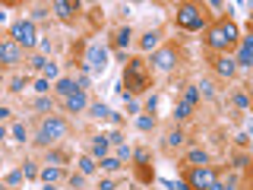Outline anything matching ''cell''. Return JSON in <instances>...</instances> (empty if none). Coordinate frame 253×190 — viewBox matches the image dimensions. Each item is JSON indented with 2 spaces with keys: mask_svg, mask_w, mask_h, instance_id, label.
I'll return each mask as SVG.
<instances>
[{
  "mask_svg": "<svg viewBox=\"0 0 253 190\" xmlns=\"http://www.w3.org/2000/svg\"><path fill=\"white\" fill-rule=\"evenodd\" d=\"M146 89H152V70H149V63L142 60V57L126 60L121 95H124V98H133V95H142Z\"/></svg>",
  "mask_w": 253,
  "mask_h": 190,
  "instance_id": "1",
  "label": "cell"
},
{
  "mask_svg": "<svg viewBox=\"0 0 253 190\" xmlns=\"http://www.w3.org/2000/svg\"><path fill=\"white\" fill-rule=\"evenodd\" d=\"M237 38H241V32H237V26L231 19H221L206 32V45H209L212 51H218V54H228L237 45Z\"/></svg>",
  "mask_w": 253,
  "mask_h": 190,
  "instance_id": "2",
  "label": "cell"
},
{
  "mask_svg": "<svg viewBox=\"0 0 253 190\" xmlns=\"http://www.w3.org/2000/svg\"><path fill=\"white\" fill-rule=\"evenodd\" d=\"M63 133H67V121H63L60 114H47L42 121V127H38V137L32 142H35V146H51V142L60 140Z\"/></svg>",
  "mask_w": 253,
  "mask_h": 190,
  "instance_id": "3",
  "label": "cell"
},
{
  "mask_svg": "<svg viewBox=\"0 0 253 190\" xmlns=\"http://www.w3.org/2000/svg\"><path fill=\"white\" fill-rule=\"evenodd\" d=\"M177 26H180V29H187V32L203 29V26H206V13H203V6H196V3H180V6H177Z\"/></svg>",
  "mask_w": 253,
  "mask_h": 190,
  "instance_id": "4",
  "label": "cell"
},
{
  "mask_svg": "<svg viewBox=\"0 0 253 190\" xmlns=\"http://www.w3.org/2000/svg\"><path fill=\"white\" fill-rule=\"evenodd\" d=\"M10 38L19 48H35L38 45V32H35V22L32 19H19V22H13V29H10Z\"/></svg>",
  "mask_w": 253,
  "mask_h": 190,
  "instance_id": "5",
  "label": "cell"
},
{
  "mask_svg": "<svg viewBox=\"0 0 253 190\" xmlns=\"http://www.w3.org/2000/svg\"><path fill=\"white\" fill-rule=\"evenodd\" d=\"M215 178H218V174L212 171L209 165H203V168H190V171H187V187H190V190H206Z\"/></svg>",
  "mask_w": 253,
  "mask_h": 190,
  "instance_id": "6",
  "label": "cell"
},
{
  "mask_svg": "<svg viewBox=\"0 0 253 190\" xmlns=\"http://www.w3.org/2000/svg\"><path fill=\"white\" fill-rule=\"evenodd\" d=\"M16 63H22V48L13 38H0V70L16 67Z\"/></svg>",
  "mask_w": 253,
  "mask_h": 190,
  "instance_id": "7",
  "label": "cell"
},
{
  "mask_svg": "<svg viewBox=\"0 0 253 190\" xmlns=\"http://www.w3.org/2000/svg\"><path fill=\"white\" fill-rule=\"evenodd\" d=\"M85 70H92V73H101V70L108 67V48L101 45H92L89 51H85V60H83Z\"/></svg>",
  "mask_w": 253,
  "mask_h": 190,
  "instance_id": "8",
  "label": "cell"
},
{
  "mask_svg": "<svg viewBox=\"0 0 253 190\" xmlns=\"http://www.w3.org/2000/svg\"><path fill=\"white\" fill-rule=\"evenodd\" d=\"M152 67L162 70V73H168V70L177 67V48H162V51L152 54Z\"/></svg>",
  "mask_w": 253,
  "mask_h": 190,
  "instance_id": "9",
  "label": "cell"
},
{
  "mask_svg": "<svg viewBox=\"0 0 253 190\" xmlns=\"http://www.w3.org/2000/svg\"><path fill=\"white\" fill-rule=\"evenodd\" d=\"M250 60H253V38H237L234 67H250Z\"/></svg>",
  "mask_w": 253,
  "mask_h": 190,
  "instance_id": "10",
  "label": "cell"
},
{
  "mask_svg": "<svg viewBox=\"0 0 253 190\" xmlns=\"http://www.w3.org/2000/svg\"><path fill=\"white\" fill-rule=\"evenodd\" d=\"M63 108H67L70 114H79V111L89 108V95H85V92H73V95H67V98H63Z\"/></svg>",
  "mask_w": 253,
  "mask_h": 190,
  "instance_id": "11",
  "label": "cell"
},
{
  "mask_svg": "<svg viewBox=\"0 0 253 190\" xmlns=\"http://www.w3.org/2000/svg\"><path fill=\"white\" fill-rule=\"evenodd\" d=\"M212 63H215V73H218V76H225V79H231V76L237 73V67H234V57H231V54H218V57L212 60Z\"/></svg>",
  "mask_w": 253,
  "mask_h": 190,
  "instance_id": "12",
  "label": "cell"
},
{
  "mask_svg": "<svg viewBox=\"0 0 253 190\" xmlns=\"http://www.w3.org/2000/svg\"><path fill=\"white\" fill-rule=\"evenodd\" d=\"M51 13H57L60 19H73V16L79 13V3H73V0H54Z\"/></svg>",
  "mask_w": 253,
  "mask_h": 190,
  "instance_id": "13",
  "label": "cell"
},
{
  "mask_svg": "<svg viewBox=\"0 0 253 190\" xmlns=\"http://www.w3.org/2000/svg\"><path fill=\"white\" fill-rule=\"evenodd\" d=\"M108 149H111L108 137H92V158H95V162H98V158H105Z\"/></svg>",
  "mask_w": 253,
  "mask_h": 190,
  "instance_id": "14",
  "label": "cell"
},
{
  "mask_svg": "<svg viewBox=\"0 0 253 190\" xmlns=\"http://www.w3.org/2000/svg\"><path fill=\"white\" fill-rule=\"evenodd\" d=\"M187 165H190V168H203V165H209L206 149H190V152H187Z\"/></svg>",
  "mask_w": 253,
  "mask_h": 190,
  "instance_id": "15",
  "label": "cell"
},
{
  "mask_svg": "<svg viewBox=\"0 0 253 190\" xmlns=\"http://www.w3.org/2000/svg\"><path fill=\"white\" fill-rule=\"evenodd\" d=\"M38 178H42L44 184H57V181L63 178V168H60V165H47L44 171H38Z\"/></svg>",
  "mask_w": 253,
  "mask_h": 190,
  "instance_id": "16",
  "label": "cell"
},
{
  "mask_svg": "<svg viewBox=\"0 0 253 190\" xmlns=\"http://www.w3.org/2000/svg\"><path fill=\"white\" fill-rule=\"evenodd\" d=\"M54 92H57L60 98H67V95L83 92V89H76V79H57V83H54Z\"/></svg>",
  "mask_w": 253,
  "mask_h": 190,
  "instance_id": "17",
  "label": "cell"
},
{
  "mask_svg": "<svg viewBox=\"0 0 253 190\" xmlns=\"http://www.w3.org/2000/svg\"><path fill=\"white\" fill-rule=\"evenodd\" d=\"M130 42H133V29L130 26H121V29L114 32V45L121 48V51H124V48H130Z\"/></svg>",
  "mask_w": 253,
  "mask_h": 190,
  "instance_id": "18",
  "label": "cell"
},
{
  "mask_svg": "<svg viewBox=\"0 0 253 190\" xmlns=\"http://www.w3.org/2000/svg\"><path fill=\"white\" fill-rule=\"evenodd\" d=\"M234 187H237V178H234V174H228L225 181H221V178H215V181H212V184L206 187V190H234Z\"/></svg>",
  "mask_w": 253,
  "mask_h": 190,
  "instance_id": "19",
  "label": "cell"
},
{
  "mask_svg": "<svg viewBox=\"0 0 253 190\" xmlns=\"http://www.w3.org/2000/svg\"><path fill=\"white\" fill-rule=\"evenodd\" d=\"M76 165H79V174H83V178H89V174H95V168H98V162H95L92 155H83Z\"/></svg>",
  "mask_w": 253,
  "mask_h": 190,
  "instance_id": "20",
  "label": "cell"
},
{
  "mask_svg": "<svg viewBox=\"0 0 253 190\" xmlns=\"http://www.w3.org/2000/svg\"><path fill=\"white\" fill-rule=\"evenodd\" d=\"M184 133H180V130H171L168 133V137H165V149H180V146H184Z\"/></svg>",
  "mask_w": 253,
  "mask_h": 190,
  "instance_id": "21",
  "label": "cell"
},
{
  "mask_svg": "<svg viewBox=\"0 0 253 190\" xmlns=\"http://www.w3.org/2000/svg\"><path fill=\"white\" fill-rule=\"evenodd\" d=\"M158 38H162L158 32H146V35L139 38V48H142V51H152V48L158 45Z\"/></svg>",
  "mask_w": 253,
  "mask_h": 190,
  "instance_id": "22",
  "label": "cell"
},
{
  "mask_svg": "<svg viewBox=\"0 0 253 190\" xmlns=\"http://www.w3.org/2000/svg\"><path fill=\"white\" fill-rule=\"evenodd\" d=\"M101 168H105V171H121L124 162H121L117 155H105V158H101Z\"/></svg>",
  "mask_w": 253,
  "mask_h": 190,
  "instance_id": "23",
  "label": "cell"
},
{
  "mask_svg": "<svg viewBox=\"0 0 253 190\" xmlns=\"http://www.w3.org/2000/svg\"><path fill=\"white\" fill-rule=\"evenodd\" d=\"M32 108H35V111H47V114H51V111H54V101L47 98V95H38V98L32 101Z\"/></svg>",
  "mask_w": 253,
  "mask_h": 190,
  "instance_id": "24",
  "label": "cell"
},
{
  "mask_svg": "<svg viewBox=\"0 0 253 190\" xmlns=\"http://www.w3.org/2000/svg\"><path fill=\"white\" fill-rule=\"evenodd\" d=\"M42 76L47 79V83H51V79H57V63H54V60H44L42 63Z\"/></svg>",
  "mask_w": 253,
  "mask_h": 190,
  "instance_id": "25",
  "label": "cell"
},
{
  "mask_svg": "<svg viewBox=\"0 0 253 190\" xmlns=\"http://www.w3.org/2000/svg\"><path fill=\"white\" fill-rule=\"evenodd\" d=\"M196 101H200V89H196V86H187V89H184V105L193 108Z\"/></svg>",
  "mask_w": 253,
  "mask_h": 190,
  "instance_id": "26",
  "label": "cell"
},
{
  "mask_svg": "<svg viewBox=\"0 0 253 190\" xmlns=\"http://www.w3.org/2000/svg\"><path fill=\"white\" fill-rule=\"evenodd\" d=\"M76 89H83V92H85V89H89V70H85V67H83V63H79V76H76Z\"/></svg>",
  "mask_w": 253,
  "mask_h": 190,
  "instance_id": "27",
  "label": "cell"
},
{
  "mask_svg": "<svg viewBox=\"0 0 253 190\" xmlns=\"http://www.w3.org/2000/svg\"><path fill=\"white\" fill-rule=\"evenodd\" d=\"M89 111H92V117H111V108H108V105H101V101L89 105Z\"/></svg>",
  "mask_w": 253,
  "mask_h": 190,
  "instance_id": "28",
  "label": "cell"
},
{
  "mask_svg": "<svg viewBox=\"0 0 253 190\" xmlns=\"http://www.w3.org/2000/svg\"><path fill=\"white\" fill-rule=\"evenodd\" d=\"M29 86V76H13L10 79V92H22Z\"/></svg>",
  "mask_w": 253,
  "mask_h": 190,
  "instance_id": "29",
  "label": "cell"
},
{
  "mask_svg": "<svg viewBox=\"0 0 253 190\" xmlns=\"http://www.w3.org/2000/svg\"><path fill=\"white\" fill-rule=\"evenodd\" d=\"M22 178H26V181H35L38 178V165L35 162H26V165H22Z\"/></svg>",
  "mask_w": 253,
  "mask_h": 190,
  "instance_id": "30",
  "label": "cell"
},
{
  "mask_svg": "<svg viewBox=\"0 0 253 190\" xmlns=\"http://www.w3.org/2000/svg\"><path fill=\"white\" fill-rule=\"evenodd\" d=\"M190 114H193V108H190V105H184V101H180V105L174 108V117H177V121H187Z\"/></svg>",
  "mask_w": 253,
  "mask_h": 190,
  "instance_id": "31",
  "label": "cell"
},
{
  "mask_svg": "<svg viewBox=\"0 0 253 190\" xmlns=\"http://www.w3.org/2000/svg\"><path fill=\"white\" fill-rule=\"evenodd\" d=\"M32 89H35L38 95H47V92H51V83H47V79L42 76V79H35V83H32Z\"/></svg>",
  "mask_w": 253,
  "mask_h": 190,
  "instance_id": "32",
  "label": "cell"
},
{
  "mask_svg": "<svg viewBox=\"0 0 253 190\" xmlns=\"http://www.w3.org/2000/svg\"><path fill=\"white\" fill-rule=\"evenodd\" d=\"M136 127H139V130H152V127H155V117L139 114V117H136Z\"/></svg>",
  "mask_w": 253,
  "mask_h": 190,
  "instance_id": "33",
  "label": "cell"
},
{
  "mask_svg": "<svg viewBox=\"0 0 253 190\" xmlns=\"http://www.w3.org/2000/svg\"><path fill=\"white\" fill-rule=\"evenodd\" d=\"M10 133H13V140H16V142H26V124H13V130H10Z\"/></svg>",
  "mask_w": 253,
  "mask_h": 190,
  "instance_id": "34",
  "label": "cell"
},
{
  "mask_svg": "<svg viewBox=\"0 0 253 190\" xmlns=\"http://www.w3.org/2000/svg\"><path fill=\"white\" fill-rule=\"evenodd\" d=\"M117 158H121V162L124 158H133V149L126 146V142H117Z\"/></svg>",
  "mask_w": 253,
  "mask_h": 190,
  "instance_id": "35",
  "label": "cell"
},
{
  "mask_svg": "<svg viewBox=\"0 0 253 190\" xmlns=\"http://www.w3.org/2000/svg\"><path fill=\"white\" fill-rule=\"evenodd\" d=\"M6 184H22V168H16V171H10V174H6Z\"/></svg>",
  "mask_w": 253,
  "mask_h": 190,
  "instance_id": "36",
  "label": "cell"
},
{
  "mask_svg": "<svg viewBox=\"0 0 253 190\" xmlns=\"http://www.w3.org/2000/svg\"><path fill=\"white\" fill-rule=\"evenodd\" d=\"M63 162H67L63 152H47V165H63Z\"/></svg>",
  "mask_w": 253,
  "mask_h": 190,
  "instance_id": "37",
  "label": "cell"
},
{
  "mask_svg": "<svg viewBox=\"0 0 253 190\" xmlns=\"http://www.w3.org/2000/svg\"><path fill=\"white\" fill-rule=\"evenodd\" d=\"M83 184H85V178H83V174H70V187H73V190H79Z\"/></svg>",
  "mask_w": 253,
  "mask_h": 190,
  "instance_id": "38",
  "label": "cell"
},
{
  "mask_svg": "<svg viewBox=\"0 0 253 190\" xmlns=\"http://www.w3.org/2000/svg\"><path fill=\"white\" fill-rule=\"evenodd\" d=\"M44 16H51V10H44V6H35V10H32V22H35V19H44Z\"/></svg>",
  "mask_w": 253,
  "mask_h": 190,
  "instance_id": "39",
  "label": "cell"
},
{
  "mask_svg": "<svg viewBox=\"0 0 253 190\" xmlns=\"http://www.w3.org/2000/svg\"><path fill=\"white\" fill-rule=\"evenodd\" d=\"M234 105H237V108H247V105H250V98H247L244 92H237V95H234Z\"/></svg>",
  "mask_w": 253,
  "mask_h": 190,
  "instance_id": "40",
  "label": "cell"
},
{
  "mask_svg": "<svg viewBox=\"0 0 253 190\" xmlns=\"http://www.w3.org/2000/svg\"><path fill=\"white\" fill-rule=\"evenodd\" d=\"M98 190H117V181H114V178H105V181L98 184Z\"/></svg>",
  "mask_w": 253,
  "mask_h": 190,
  "instance_id": "41",
  "label": "cell"
},
{
  "mask_svg": "<svg viewBox=\"0 0 253 190\" xmlns=\"http://www.w3.org/2000/svg\"><path fill=\"white\" fill-rule=\"evenodd\" d=\"M196 89H200V95H206V98H212V95H215V89H212L209 83H203V86H196Z\"/></svg>",
  "mask_w": 253,
  "mask_h": 190,
  "instance_id": "42",
  "label": "cell"
},
{
  "mask_svg": "<svg viewBox=\"0 0 253 190\" xmlns=\"http://www.w3.org/2000/svg\"><path fill=\"white\" fill-rule=\"evenodd\" d=\"M44 60H47V57H32L26 67H29V70H42V63H44Z\"/></svg>",
  "mask_w": 253,
  "mask_h": 190,
  "instance_id": "43",
  "label": "cell"
},
{
  "mask_svg": "<svg viewBox=\"0 0 253 190\" xmlns=\"http://www.w3.org/2000/svg\"><path fill=\"white\" fill-rule=\"evenodd\" d=\"M133 158H136V165H146L149 162V152H146V149H139V152H133Z\"/></svg>",
  "mask_w": 253,
  "mask_h": 190,
  "instance_id": "44",
  "label": "cell"
},
{
  "mask_svg": "<svg viewBox=\"0 0 253 190\" xmlns=\"http://www.w3.org/2000/svg\"><path fill=\"white\" fill-rule=\"evenodd\" d=\"M155 108H158V98H155V95H149V98H146V111H149V114H152Z\"/></svg>",
  "mask_w": 253,
  "mask_h": 190,
  "instance_id": "45",
  "label": "cell"
},
{
  "mask_svg": "<svg viewBox=\"0 0 253 190\" xmlns=\"http://www.w3.org/2000/svg\"><path fill=\"white\" fill-rule=\"evenodd\" d=\"M168 187H171V190H190V187H187V181H177V184H168Z\"/></svg>",
  "mask_w": 253,
  "mask_h": 190,
  "instance_id": "46",
  "label": "cell"
},
{
  "mask_svg": "<svg viewBox=\"0 0 253 190\" xmlns=\"http://www.w3.org/2000/svg\"><path fill=\"white\" fill-rule=\"evenodd\" d=\"M10 114H13L10 108H3V105H0V121H6V117H10Z\"/></svg>",
  "mask_w": 253,
  "mask_h": 190,
  "instance_id": "47",
  "label": "cell"
},
{
  "mask_svg": "<svg viewBox=\"0 0 253 190\" xmlns=\"http://www.w3.org/2000/svg\"><path fill=\"white\" fill-rule=\"evenodd\" d=\"M0 140H6V127H0Z\"/></svg>",
  "mask_w": 253,
  "mask_h": 190,
  "instance_id": "48",
  "label": "cell"
},
{
  "mask_svg": "<svg viewBox=\"0 0 253 190\" xmlns=\"http://www.w3.org/2000/svg\"><path fill=\"white\" fill-rule=\"evenodd\" d=\"M44 190H54V184H47V187H44Z\"/></svg>",
  "mask_w": 253,
  "mask_h": 190,
  "instance_id": "49",
  "label": "cell"
},
{
  "mask_svg": "<svg viewBox=\"0 0 253 190\" xmlns=\"http://www.w3.org/2000/svg\"><path fill=\"white\" fill-rule=\"evenodd\" d=\"M0 86H3V73H0Z\"/></svg>",
  "mask_w": 253,
  "mask_h": 190,
  "instance_id": "50",
  "label": "cell"
},
{
  "mask_svg": "<svg viewBox=\"0 0 253 190\" xmlns=\"http://www.w3.org/2000/svg\"><path fill=\"white\" fill-rule=\"evenodd\" d=\"M0 13H3V6H0Z\"/></svg>",
  "mask_w": 253,
  "mask_h": 190,
  "instance_id": "51",
  "label": "cell"
}]
</instances>
